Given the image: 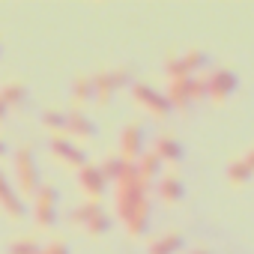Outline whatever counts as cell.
I'll return each instance as SVG.
<instances>
[{
	"label": "cell",
	"instance_id": "6da1fadb",
	"mask_svg": "<svg viewBox=\"0 0 254 254\" xmlns=\"http://www.w3.org/2000/svg\"><path fill=\"white\" fill-rule=\"evenodd\" d=\"M114 203H117V215L126 224L132 236H144L150 227V186L138 177L135 165L126 168V174L114 183Z\"/></svg>",
	"mask_w": 254,
	"mask_h": 254
},
{
	"label": "cell",
	"instance_id": "7a4b0ae2",
	"mask_svg": "<svg viewBox=\"0 0 254 254\" xmlns=\"http://www.w3.org/2000/svg\"><path fill=\"white\" fill-rule=\"evenodd\" d=\"M57 206H60V191L51 183H42L39 191L33 194V221L42 233L54 230L57 224Z\"/></svg>",
	"mask_w": 254,
	"mask_h": 254
},
{
	"label": "cell",
	"instance_id": "3957f363",
	"mask_svg": "<svg viewBox=\"0 0 254 254\" xmlns=\"http://www.w3.org/2000/svg\"><path fill=\"white\" fill-rule=\"evenodd\" d=\"M15 183L21 189V194H36L42 180H39V168H36V153L30 144H21L15 150Z\"/></svg>",
	"mask_w": 254,
	"mask_h": 254
},
{
	"label": "cell",
	"instance_id": "277c9868",
	"mask_svg": "<svg viewBox=\"0 0 254 254\" xmlns=\"http://www.w3.org/2000/svg\"><path fill=\"white\" fill-rule=\"evenodd\" d=\"M123 87H132L129 69H123V66H117V69H99V72L93 75L96 105H108V102L114 99V93L123 90Z\"/></svg>",
	"mask_w": 254,
	"mask_h": 254
},
{
	"label": "cell",
	"instance_id": "5b68a950",
	"mask_svg": "<svg viewBox=\"0 0 254 254\" xmlns=\"http://www.w3.org/2000/svg\"><path fill=\"white\" fill-rule=\"evenodd\" d=\"M72 224H78V227H84L93 239H99V236H105L108 230H111V215L102 209V203H93V200H84L75 212H72Z\"/></svg>",
	"mask_w": 254,
	"mask_h": 254
},
{
	"label": "cell",
	"instance_id": "8992f818",
	"mask_svg": "<svg viewBox=\"0 0 254 254\" xmlns=\"http://www.w3.org/2000/svg\"><path fill=\"white\" fill-rule=\"evenodd\" d=\"M203 78H206V99L215 102V105L230 102V96L239 90V78H236L233 69H215V72H209Z\"/></svg>",
	"mask_w": 254,
	"mask_h": 254
},
{
	"label": "cell",
	"instance_id": "52a82bcc",
	"mask_svg": "<svg viewBox=\"0 0 254 254\" xmlns=\"http://www.w3.org/2000/svg\"><path fill=\"white\" fill-rule=\"evenodd\" d=\"M48 147H51V156H54L60 165H66V168L81 171V168L87 165V153H84V147H81V144H75V141H72V138H66V135H51Z\"/></svg>",
	"mask_w": 254,
	"mask_h": 254
},
{
	"label": "cell",
	"instance_id": "ba28073f",
	"mask_svg": "<svg viewBox=\"0 0 254 254\" xmlns=\"http://www.w3.org/2000/svg\"><path fill=\"white\" fill-rule=\"evenodd\" d=\"M132 99H135L138 108H144V111L153 114V117H168V111H171L168 96H165L162 90L150 87V84H132Z\"/></svg>",
	"mask_w": 254,
	"mask_h": 254
},
{
	"label": "cell",
	"instance_id": "9c48e42d",
	"mask_svg": "<svg viewBox=\"0 0 254 254\" xmlns=\"http://www.w3.org/2000/svg\"><path fill=\"white\" fill-rule=\"evenodd\" d=\"M78 186H81L84 197L93 200V203H99V200L105 197V191H108V180L102 177L99 165H93V162H87V165L78 171Z\"/></svg>",
	"mask_w": 254,
	"mask_h": 254
},
{
	"label": "cell",
	"instance_id": "30bf717a",
	"mask_svg": "<svg viewBox=\"0 0 254 254\" xmlns=\"http://www.w3.org/2000/svg\"><path fill=\"white\" fill-rule=\"evenodd\" d=\"M120 156L126 162H132V165L144 156V126L141 123H129L123 129V135H120Z\"/></svg>",
	"mask_w": 254,
	"mask_h": 254
},
{
	"label": "cell",
	"instance_id": "8fae6325",
	"mask_svg": "<svg viewBox=\"0 0 254 254\" xmlns=\"http://www.w3.org/2000/svg\"><path fill=\"white\" fill-rule=\"evenodd\" d=\"M0 209L6 212V218L9 221H21L24 218V212H27V206H24V200H21V194H15L12 191V183H9V177L0 171Z\"/></svg>",
	"mask_w": 254,
	"mask_h": 254
},
{
	"label": "cell",
	"instance_id": "7c38bea8",
	"mask_svg": "<svg viewBox=\"0 0 254 254\" xmlns=\"http://www.w3.org/2000/svg\"><path fill=\"white\" fill-rule=\"evenodd\" d=\"M96 123L84 114V111H66V138L78 141H93L96 138Z\"/></svg>",
	"mask_w": 254,
	"mask_h": 254
},
{
	"label": "cell",
	"instance_id": "4fadbf2b",
	"mask_svg": "<svg viewBox=\"0 0 254 254\" xmlns=\"http://www.w3.org/2000/svg\"><path fill=\"white\" fill-rule=\"evenodd\" d=\"M156 194L168 203V206H177L186 200V183L180 174H162L159 177V186H156Z\"/></svg>",
	"mask_w": 254,
	"mask_h": 254
},
{
	"label": "cell",
	"instance_id": "5bb4252c",
	"mask_svg": "<svg viewBox=\"0 0 254 254\" xmlns=\"http://www.w3.org/2000/svg\"><path fill=\"white\" fill-rule=\"evenodd\" d=\"M183 248H186L183 230H165V233H159V236L147 245V254H180Z\"/></svg>",
	"mask_w": 254,
	"mask_h": 254
},
{
	"label": "cell",
	"instance_id": "9a60e30c",
	"mask_svg": "<svg viewBox=\"0 0 254 254\" xmlns=\"http://www.w3.org/2000/svg\"><path fill=\"white\" fill-rule=\"evenodd\" d=\"M153 153L162 159V165H180V162H183V156H186L183 144H180L174 135H159V138H156Z\"/></svg>",
	"mask_w": 254,
	"mask_h": 254
},
{
	"label": "cell",
	"instance_id": "2e32d148",
	"mask_svg": "<svg viewBox=\"0 0 254 254\" xmlns=\"http://www.w3.org/2000/svg\"><path fill=\"white\" fill-rule=\"evenodd\" d=\"M191 78H180V81H171L168 84V90H165V96H168V105L171 108H177V111H189L194 102H191V84H189Z\"/></svg>",
	"mask_w": 254,
	"mask_h": 254
},
{
	"label": "cell",
	"instance_id": "e0dca14e",
	"mask_svg": "<svg viewBox=\"0 0 254 254\" xmlns=\"http://www.w3.org/2000/svg\"><path fill=\"white\" fill-rule=\"evenodd\" d=\"M0 99L6 102L9 111H21V108L27 105V99H30L27 84H24V81H6L3 87H0Z\"/></svg>",
	"mask_w": 254,
	"mask_h": 254
},
{
	"label": "cell",
	"instance_id": "ac0fdd59",
	"mask_svg": "<svg viewBox=\"0 0 254 254\" xmlns=\"http://www.w3.org/2000/svg\"><path fill=\"white\" fill-rule=\"evenodd\" d=\"M96 102V90H93V75H78L72 81V111H81L84 105Z\"/></svg>",
	"mask_w": 254,
	"mask_h": 254
},
{
	"label": "cell",
	"instance_id": "d6986e66",
	"mask_svg": "<svg viewBox=\"0 0 254 254\" xmlns=\"http://www.w3.org/2000/svg\"><path fill=\"white\" fill-rule=\"evenodd\" d=\"M135 171H138V177L150 186L153 180H159L162 177V171H165V165H162V159L153 153V150H144V156L135 162Z\"/></svg>",
	"mask_w": 254,
	"mask_h": 254
},
{
	"label": "cell",
	"instance_id": "ffe728a7",
	"mask_svg": "<svg viewBox=\"0 0 254 254\" xmlns=\"http://www.w3.org/2000/svg\"><path fill=\"white\" fill-rule=\"evenodd\" d=\"M132 162H126L120 153H111V156H105L102 162H99V171H102V177L108 180V183H117L123 174H126V168H129Z\"/></svg>",
	"mask_w": 254,
	"mask_h": 254
},
{
	"label": "cell",
	"instance_id": "44dd1931",
	"mask_svg": "<svg viewBox=\"0 0 254 254\" xmlns=\"http://www.w3.org/2000/svg\"><path fill=\"white\" fill-rule=\"evenodd\" d=\"M39 120H42V126H45L51 135H66V111H60V108H45Z\"/></svg>",
	"mask_w": 254,
	"mask_h": 254
},
{
	"label": "cell",
	"instance_id": "7402d4cb",
	"mask_svg": "<svg viewBox=\"0 0 254 254\" xmlns=\"http://www.w3.org/2000/svg\"><path fill=\"white\" fill-rule=\"evenodd\" d=\"M254 180V174L248 171V165L242 162V159H233L230 165H227V183L233 186V189H239V186H248Z\"/></svg>",
	"mask_w": 254,
	"mask_h": 254
},
{
	"label": "cell",
	"instance_id": "603a6c76",
	"mask_svg": "<svg viewBox=\"0 0 254 254\" xmlns=\"http://www.w3.org/2000/svg\"><path fill=\"white\" fill-rule=\"evenodd\" d=\"M180 57H183V66H186L189 78H194V75H197L200 69H206V63H209V57H206L200 48H189V51H183Z\"/></svg>",
	"mask_w": 254,
	"mask_h": 254
},
{
	"label": "cell",
	"instance_id": "cb8c5ba5",
	"mask_svg": "<svg viewBox=\"0 0 254 254\" xmlns=\"http://www.w3.org/2000/svg\"><path fill=\"white\" fill-rule=\"evenodd\" d=\"M39 251H42V245H39L36 236H18L6 248V254H39Z\"/></svg>",
	"mask_w": 254,
	"mask_h": 254
},
{
	"label": "cell",
	"instance_id": "d4e9b609",
	"mask_svg": "<svg viewBox=\"0 0 254 254\" xmlns=\"http://www.w3.org/2000/svg\"><path fill=\"white\" fill-rule=\"evenodd\" d=\"M165 75H168L171 81L189 78V72H186V66H183V57H180V54H168V57H165Z\"/></svg>",
	"mask_w": 254,
	"mask_h": 254
},
{
	"label": "cell",
	"instance_id": "484cf974",
	"mask_svg": "<svg viewBox=\"0 0 254 254\" xmlns=\"http://www.w3.org/2000/svg\"><path fill=\"white\" fill-rule=\"evenodd\" d=\"M189 84H191V102H203L206 99V78L203 75H194Z\"/></svg>",
	"mask_w": 254,
	"mask_h": 254
},
{
	"label": "cell",
	"instance_id": "4316f807",
	"mask_svg": "<svg viewBox=\"0 0 254 254\" xmlns=\"http://www.w3.org/2000/svg\"><path fill=\"white\" fill-rule=\"evenodd\" d=\"M39 254H72V251H69V245H66L63 239H51L48 245H42Z\"/></svg>",
	"mask_w": 254,
	"mask_h": 254
},
{
	"label": "cell",
	"instance_id": "83f0119b",
	"mask_svg": "<svg viewBox=\"0 0 254 254\" xmlns=\"http://www.w3.org/2000/svg\"><path fill=\"white\" fill-rule=\"evenodd\" d=\"M242 162H245V165H248V171L254 174V147H251V150H248V153L242 156Z\"/></svg>",
	"mask_w": 254,
	"mask_h": 254
},
{
	"label": "cell",
	"instance_id": "f1b7e54d",
	"mask_svg": "<svg viewBox=\"0 0 254 254\" xmlns=\"http://www.w3.org/2000/svg\"><path fill=\"white\" fill-rule=\"evenodd\" d=\"M6 117H9V108H6V102H3V99H0V126L6 123Z\"/></svg>",
	"mask_w": 254,
	"mask_h": 254
},
{
	"label": "cell",
	"instance_id": "f546056e",
	"mask_svg": "<svg viewBox=\"0 0 254 254\" xmlns=\"http://www.w3.org/2000/svg\"><path fill=\"white\" fill-rule=\"evenodd\" d=\"M191 254H212V251H209V248H203V245H200V248H194V251H191Z\"/></svg>",
	"mask_w": 254,
	"mask_h": 254
},
{
	"label": "cell",
	"instance_id": "4dcf8cb0",
	"mask_svg": "<svg viewBox=\"0 0 254 254\" xmlns=\"http://www.w3.org/2000/svg\"><path fill=\"white\" fill-rule=\"evenodd\" d=\"M3 156H6V144H3V141H0V159H3Z\"/></svg>",
	"mask_w": 254,
	"mask_h": 254
}]
</instances>
